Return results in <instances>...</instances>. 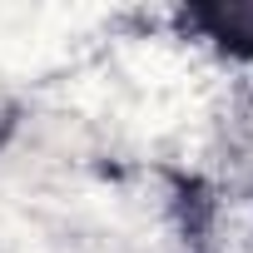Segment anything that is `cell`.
<instances>
[{"instance_id":"cell-1","label":"cell","mask_w":253,"mask_h":253,"mask_svg":"<svg viewBox=\"0 0 253 253\" xmlns=\"http://www.w3.org/2000/svg\"><path fill=\"white\" fill-rule=\"evenodd\" d=\"M179 20L209 50H218L238 65H253V0H209V5L179 10Z\"/></svg>"},{"instance_id":"cell-2","label":"cell","mask_w":253,"mask_h":253,"mask_svg":"<svg viewBox=\"0 0 253 253\" xmlns=\"http://www.w3.org/2000/svg\"><path fill=\"white\" fill-rule=\"evenodd\" d=\"M15 129H20V109H15V94L5 89V80H0V149L10 144Z\"/></svg>"}]
</instances>
